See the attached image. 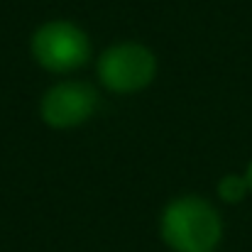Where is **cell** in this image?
Returning a JSON list of instances; mask_svg holds the SVG:
<instances>
[{
    "instance_id": "cell-5",
    "label": "cell",
    "mask_w": 252,
    "mask_h": 252,
    "mask_svg": "<svg viewBox=\"0 0 252 252\" xmlns=\"http://www.w3.org/2000/svg\"><path fill=\"white\" fill-rule=\"evenodd\" d=\"M248 191H250L248 176L228 174V176H223V179H220V184H218V193H220V198H223V201H228V203L243 201Z\"/></svg>"
},
{
    "instance_id": "cell-4",
    "label": "cell",
    "mask_w": 252,
    "mask_h": 252,
    "mask_svg": "<svg viewBox=\"0 0 252 252\" xmlns=\"http://www.w3.org/2000/svg\"><path fill=\"white\" fill-rule=\"evenodd\" d=\"M95 91L86 84H59L42 98V118L49 127L69 130L86 123L95 110Z\"/></svg>"
},
{
    "instance_id": "cell-3",
    "label": "cell",
    "mask_w": 252,
    "mask_h": 252,
    "mask_svg": "<svg viewBox=\"0 0 252 252\" xmlns=\"http://www.w3.org/2000/svg\"><path fill=\"white\" fill-rule=\"evenodd\" d=\"M157 74L155 54L135 42H123L103 52L98 62V79L115 93H135L152 84Z\"/></svg>"
},
{
    "instance_id": "cell-6",
    "label": "cell",
    "mask_w": 252,
    "mask_h": 252,
    "mask_svg": "<svg viewBox=\"0 0 252 252\" xmlns=\"http://www.w3.org/2000/svg\"><path fill=\"white\" fill-rule=\"evenodd\" d=\"M245 176H248V184H250V191H252V164H250V169H248V174H245Z\"/></svg>"
},
{
    "instance_id": "cell-2",
    "label": "cell",
    "mask_w": 252,
    "mask_h": 252,
    "mask_svg": "<svg viewBox=\"0 0 252 252\" xmlns=\"http://www.w3.org/2000/svg\"><path fill=\"white\" fill-rule=\"evenodd\" d=\"M32 54L37 64L44 66L47 71L64 74V71H74L84 66L91 54V44L81 27L66 20H54V22L42 25L34 32Z\"/></svg>"
},
{
    "instance_id": "cell-1",
    "label": "cell",
    "mask_w": 252,
    "mask_h": 252,
    "mask_svg": "<svg viewBox=\"0 0 252 252\" xmlns=\"http://www.w3.org/2000/svg\"><path fill=\"white\" fill-rule=\"evenodd\" d=\"M220 235V218L203 198H176L162 213V238L174 252H213Z\"/></svg>"
}]
</instances>
